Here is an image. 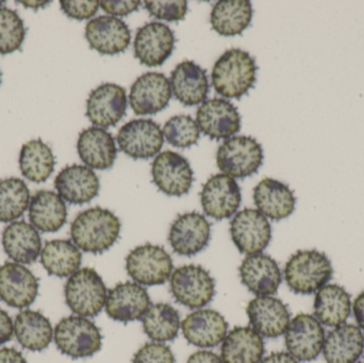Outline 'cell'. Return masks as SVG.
I'll return each mask as SVG.
<instances>
[{
	"instance_id": "11a10c76",
	"label": "cell",
	"mask_w": 364,
	"mask_h": 363,
	"mask_svg": "<svg viewBox=\"0 0 364 363\" xmlns=\"http://www.w3.org/2000/svg\"><path fill=\"white\" fill-rule=\"evenodd\" d=\"M355 363H363V362H355Z\"/></svg>"
},
{
	"instance_id": "603a6c76",
	"label": "cell",
	"mask_w": 364,
	"mask_h": 363,
	"mask_svg": "<svg viewBox=\"0 0 364 363\" xmlns=\"http://www.w3.org/2000/svg\"><path fill=\"white\" fill-rule=\"evenodd\" d=\"M186 340L197 347H218L224 341L228 323L220 313L211 309H199L186 315L181 323Z\"/></svg>"
},
{
	"instance_id": "d6986e66",
	"label": "cell",
	"mask_w": 364,
	"mask_h": 363,
	"mask_svg": "<svg viewBox=\"0 0 364 363\" xmlns=\"http://www.w3.org/2000/svg\"><path fill=\"white\" fill-rule=\"evenodd\" d=\"M210 236L209 222L203 215L194 211L177 217L171 226L168 241L175 253L191 257L207 247Z\"/></svg>"
},
{
	"instance_id": "ab89813d",
	"label": "cell",
	"mask_w": 364,
	"mask_h": 363,
	"mask_svg": "<svg viewBox=\"0 0 364 363\" xmlns=\"http://www.w3.org/2000/svg\"><path fill=\"white\" fill-rule=\"evenodd\" d=\"M26 38L23 19L15 11L0 6V55L18 50Z\"/></svg>"
},
{
	"instance_id": "f1b7e54d",
	"label": "cell",
	"mask_w": 364,
	"mask_h": 363,
	"mask_svg": "<svg viewBox=\"0 0 364 363\" xmlns=\"http://www.w3.org/2000/svg\"><path fill=\"white\" fill-rule=\"evenodd\" d=\"M6 255L19 264H31L42 253V240L36 228L25 221L13 222L2 232Z\"/></svg>"
},
{
	"instance_id": "d590c367",
	"label": "cell",
	"mask_w": 364,
	"mask_h": 363,
	"mask_svg": "<svg viewBox=\"0 0 364 363\" xmlns=\"http://www.w3.org/2000/svg\"><path fill=\"white\" fill-rule=\"evenodd\" d=\"M82 254L70 240H53L45 244L41 264L53 276L70 277L80 268Z\"/></svg>"
},
{
	"instance_id": "d6a6232c",
	"label": "cell",
	"mask_w": 364,
	"mask_h": 363,
	"mask_svg": "<svg viewBox=\"0 0 364 363\" xmlns=\"http://www.w3.org/2000/svg\"><path fill=\"white\" fill-rule=\"evenodd\" d=\"M314 307L316 319L322 325L338 327L346 324L350 318L352 302L343 287L329 283L316 292Z\"/></svg>"
},
{
	"instance_id": "ee69618b",
	"label": "cell",
	"mask_w": 364,
	"mask_h": 363,
	"mask_svg": "<svg viewBox=\"0 0 364 363\" xmlns=\"http://www.w3.org/2000/svg\"><path fill=\"white\" fill-rule=\"evenodd\" d=\"M62 11L68 15V17L77 21H85V19L91 18L97 13L100 6V1L98 0H61Z\"/></svg>"
},
{
	"instance_id": "8992f818",
	"label": "cell",
	"mask_w": 364,
	"mask_h": 363,
	"mask_svg": "<svg viewBox=\"0 0 364 363\" xmlns=\"http://www.w3.org/2000/svg\"><path fill=\"white\" fill-rule=\"evenodd\" d=\"M262 162V146L252 136L228 139L218 147L216 153L218 168L233 179H243L256 174Z\"/></svg>"
},
{
	"instance_id": "4fadbf2b",
	"label": "cell",
	"mask_w": 364,
	"mask_h": 363,
	"mask_svg": "<svg viewBox=\"0 0 364 363\" xmlns=\"http://www.w3.org/2000/svg\"><path fill=\"white\" fill-rule=\"evenodd\" d=\"M154 183L168 196H182L192 188L193 170L181 153L166 151L159 153L151 166Z\"/></svg>"
},
{
	"instance_id": "f5cc1de1",
	"label": "cell",
	"mask_w": 364,
	"mask_h": 363,
	"mask_svg": "<svg viewBox=\"0 0 364 363\" xmlns=\"http://www.w3.org/2000/svg\"><path fill=\"white\" fill-rule=\"evenodd\" d=\"M0 83H1V72H0Z\"/></svg>"
},
{
	"instance_id": "8d00e7d4",
	"label": "cell",
	"mask_w": 364,
	"mask_h": 363,
	"mask_svg": "<svg viewBox=\"0 0 364 363\" xmlns=\"http://www.w3.org/2000/svg\"><path fill=\"white\" fill-rule=\"evenodd\" d=\"M53 151L42 140H32L21 147L19 168L21 174L32 183H45L55 170Z\"/></svg>"
},
{
	"instance_id": "c3c4849f",
	"label": "cell",
	"mask_w": 364,
	"mask_h": 363,
	"mask_svg": "<svg viewBox=\"0 0 364 363\" xmlns=\"http://www.w3.org/2000/svg\"><path fill=\"white\" fill-rule=\"evenodd\" d=\"M0 363H27L21 352L13 347L0 349Z\"/></svg>"
},
{
	"instance_id": "5bb4252c",
	"label": "cell",
	"mask_w": 364,
	"mask_h": 363,
	"mask_svg": "<svg viewBox=\"0 0 364 363\" xmlns=\"http://www.w3.org/2000/svg\"><path fill=\"white\" fill-rule=\"evenodd\" d=\"M175 42L174 32L166 23H146L136 32L134 57L149 67L164 65L174 51Z\"/></svg>"
},
{
	"instance_id": "60d3db41",
	"label": "cell",
	"mask_w": 364,
	"mask_h": 363,
	"mask_svg": "<svg viewBox=\"0 0 364 363\" xmlns=\"http://www.w3.org/2000/svg\"><path fill=\"white\" fill-rule=\"evenodd\" d=\"M166 141L178 148H188L197 144L200 134L196 121L190 115H176L171 117L164 127Z\"/></svg>"
},
{
	"instance_id": "7a4b0ae2",
	"label": "cell",
	"mask_w": 364,
	"mask_h": 363,
	"mask_svg": "<svg viewBox=\"0 0 364 363\" xmlns=\"http://www.w3.org/2000/svg\"><path fill=\"white\" fill-rule=\"evenodd\" d=\"M258 66L247 51L230 48L225 51L212 70V85L218 95L228 99H240L252 87Z\"/></svg>"
},
{
	"instance_id": "7402d4cb",
	"label": "cell",
	"mask_w": 364,
	"mask_h": 363,
	"mask_svg": "<svg viewBox=\"0 0 364 363\" xmlns=\"http://www.w3.org/2000/svg\"><path fill=\"white\" fill-rule=\"evenodd\" d=\"M250 325L265 338H278L286 334L290 324V311L287 305L273 296H258L246 308Z\"/></svg>"
},
{
	"instance_id": "3957f363",
	"label": "cell",
	"mask_w": 364,
	"mask_h": 363,
	"mask_svg": "<svg viewBox=\"0 0 364 363\" xmlns=\"http://www.w3.org/2000/svg\"><path fill=\"white\" fill-rule=\"evenodd\" d=\"M331 260L316 249L299 251L291 256L284 266V279L291 291L296 294L318 292L333 278Z\"/></svg>"
},
{
	"instance_id": "ffe728a7",
	"label": "cell",
	"mask_w": 364,
	"mask_h": 363,
	"mask_svg": "<svg viewBox=\"0 0 364 363\" xmlns=\"http://www.w3.org/2000/svg\"><path fill=\"white\" fill-rule=\"evenodd\" d=\"M85 38L92 49L102 55H114L129 47L132 31L122 19L102 15L87 23Z\"/></svg>"
},
{
	"instance_id": "7c38bea8",
	"label": "cell",
	"mask_w": 364,
	"mask_h": 363,
	"mask_svg": "<svg viewBox=\"0 0 364 363\" xmlns=\"http://www.w3.org/2000/svg\"><path fill=\"white\" fill-rule=\"evenodd\" d=\"M241 200L239 185L232 177L226 174L210 177L201 190L200 202L203 212L218 221L232 217L239 209Z\"/></svg>"
},
{
	"instance_id": "30bf717a",
	"label": "cell",
	"mask_w": 364,
	"mask_h": 363,
	"mask_svg": "<svg viewBox=\"0 0 364 363\" xmlns=\"http://www.w3.org/2000/svg\"><path fill=\"white\" fill-rule=\"evenodd\" d=\"M117 140L119 149L132 159H149L161 151L164 136L153 119H140L125 124Z\"/></svg>"
},
{
	"instance_id": "db71d44e",
	"label": "cell",
	"mask_w": 364,
	"mask_h": 363,
	"mask_svg": "<svg viewBox=\"0 0 364 363\" xmlns=\"http://www.w3.org/2000/svg\"><path fill=\"white\" fill-rule=\"evenodd\" d=\"M4 4V1H0V4Z\"/></svg>"
},
{
	"instance_id": "f546056e",
	"label": "cell",
	"mask_w": 364,
	"mask_h": 363,
	"mask_svg": "<svg viewBox=\"0 0 364 363\" xmlns=\"http://www.w3.org/2000/svg\"><path fill=\"white\" fill-rule=\"evenodd\" d=\"M364 335L358 326L343 324L325 337L323 355L327 363H355L363 355Z\"/></svg>"
},
{
	"instance_id": "74e56055",
	"label": "cell",
	"mask_w": 364,
	"mask_h": 363,
	"mask_svg": "<svg viewBox=\"0 0 364 363\" xmlns=\"http://www.w3.org/2000/svg\"><path fill=\"white\" fill-rule=\"evenodd\" d=\"M145 334L155 342H168L174 340L181 328L179 313L166 303L151 305L142 318Z\"/></svg>"
},
{
	"instance_id": "4dcf8cb0",
	"label": "cell",
	"mask_w": 364,
	"mask_h": 363,
	"mask_svg": "<svg viewBox=\"0 0 364 363\" xmlns=\"http://www.w3.org/2000/svg\"><path fill=\"white\" fill-rule=\"evenodd\" d=\"M264 355L262 337L250 327L233 328L223 341L220 358L224 363H260Z\"/></svg>"
},
{
	"instance_id": "7dc6e473",
	"label": "cell",
	"mask_w": 364,
	"mask_h": 363,
	"mask_svg": "<svg viewBox=\"0 0 364 363\" xmlns=\"http://www.w3.org/2000/svg\"><path fill=\"white\" fill-rule=\"evenodd\" d=\"M186 363H224L213 352L199 351L190 356Z\"/></svg>"
},
{
	"instance_id": "7bdbcfd3",
	"label": "cell",
	"mask_w": 364,
	"mask_h": 363,
	"mask_svg": "<svg viewBox=\"0 0 364 363\" xmlns=\"http://www.w3.org/2000/svg\"><path fill=\"white\" fill-rule=\"evenodd\" d=\"M132 363H175V356L168 345L146 343L136 352Z\"/></svg>"
},
{
	"instance_id": "f907efd6",
	"label": "cell",
	"mask_w": 364,
	"mask_h": 363,
	"mask_svg": "<svg viewBox=\"0 0 364 363\" xmlns=\"http://www.w3.org/2000/svg\"><path fill=\"white\" fill-rule=\"evenodd\" d=\"M260 363H299V360L295 359L291 354L286 352H278L261 360Z\"/></svg>"
},
{
	"instance_id": "f6af8a7d",
	"label": "cell",
	"mask_w": 364,
	"mask_h": 363,
	"mask_svg": "<svg viewBox=\"0 0 364 363\" xmlns=\"http://www.w3.org/2000/svg\"><path fill=\"white\" fill-rule=\"evenodd\" d=\"M141 1L136 0H128V1H109V0H102L100 1V6L105 12L108 14H112V16H127L128 14H132V12H136L139 10Z\"/></svg>"
},
{
	"instance_id": "816d5d0a",
	"label": "cell",
	"mask_w": 364,
	"mask_h": 363,
	"mask_svg": "<svg viewBox=\"0 0 364 363\" xmlns=\"http://www.w3.org/2000/svg\"><path fill=\"white\" fill-rule=\"evenodd\" d=\"M19 4H23L27 8L38 9L41 6H45L46 4H50V1H18Z\"/></svg>"
},
{
	"instance_id": "2e32d148",
	"label": "cell",
	"mask_w": 364,
	"mask_h": 363,
	"mask_svg": "<svg viewBox=\"0 0 364 363\" xmlns=\"http://www.w3.org/2000/svg\"><path fill=\"white\" fill-rule=\"evenodd\" d=\"M125 87L115 83H102L91 92L87 100V117L96 127L115 126L126 114Z\"/></svg>"
},
{
	"instance_id": "8fae6325",
	"label": "cell",
	"mask_w": 364,
	"mask_h": 363,
	"mask_svg": "<svg viewBox=\"0 0 364 363\" xmlns=\"http://www.w3.org/2000/svg\"><path fill=\"white\" fill-rule=\"evenodd\" d=\"M325 330L314 315L299 313L293 318L286 332V347L299 362H312L322 353Z\"/></svg>"
},
{
	"instance_id": "1f68e13d",
	"label": "cell",
	"mask_w": 364,
	"mask_h": 363,
	"mask_svg": "<svg viewBox=\"0 0 364 363\" xmlns=\"http://www.w3.org/2000/svg\"><path fill=\"white\" fill-rule=\"evenodd\" d=\"M68 219V208L59 194L47 190L36 192L29 204L32 226L42 232H57Z\"/></svg>"
},
{
	"instance_id": "277c9868",
	"label": "cell",
	"mask_w": 364,
	"mask_h": 363,
	"mask_svg": "<svg viewBox=\"0 0 364 363\" xmlns=\"http://www.w3.org/2000/svg\"><path fill=\"white\" fill-rule=\"evenodd\" d=\"M64 296L73 313L83 318H93L106 306L108 290L94 269L83 268L70 276L64 287Z\"/></svg>"
},
{
	"instance_id": "681fc988",
	"label": "cell",
	"mask_w": 364,
	"mask_h": 363,
	"mask_svg": "<svg viewBox=\"0 0 364 363\" xmlns=\"http://www.w3.org/2000/svg\"><path fill=\"white\" fill-rule=\"evenodd\" d=\"M353 310H354L355 319L359 328L364 332V291L361 292L354 300Z\"/></svg>"
},
{
	"instance_id": "cb8c5ba5",
	"label": "cell",
	"mask_w": 364,
	"mask_h": 363,
	"mask_svg": "<svg viewBox=\"0 0 364 363\" xmlns=\"http://www.w3.org/2000/svg\"><path fill=\"white\" fill-rule=\"evenodd\" d=\"M242 283L258 296H271L278 291L282 281L277 262L264 254L244 258L239 268Z\"/></svg>"
},
{
	"instance_id": "f35d334b",
	"label": "cell",
	"mask_w": 364,
	"mask_h": 363,
	"mask_svg": "<svg viewBox=\"0 0 364 363\" xmlns=\"http://www.w3.org/2000/svg\"><path fill=\"white\" fill-rule=\"evenodd\" d=\"M30 200L25 181L15 177L0 180V223L19 219L29 207Z\"/></svg>"
},
{
	"instance_id": "ac0fdd59",
	"label": "cell",
	"mask_w": 364,
	"mask_h": 363,
	"mask_svg": "<svg viewBox=\"0 0 364 363\" xmlns=\"http://www.w3.org/2000/svg\"><path fill=\"white\" fill-rule=\"evenodd\" d=\"M38 281L23 264L6 262L0 266V300L13 308L23 309L38 296Z\"/></svg>"
},
{
	"instance_id": "484cf974",
	"label": "cell",
	"mask_w": 364,
	"mask_h": 363,
	"mask_svg": "<svg viewBox=\"0 0 364 363\" xmlns=\"http://www.w3.org/2000/svg\"><path fill=\"white\" fill-rule=\"evenodd\" d=\"M171 87L175 98L183 106H197L209 94L207 72L195 62H181L171 74Z\"/></svg>"
},
{
	"instance_id": "836d02e7",
	"label": "cell",
	"mask_w": 364,
	"mask_h": 363,
	"mask_svg": "<svg viewBox=\"0 0 364 363\" xmlns=\"http://www.w3.org/2000/svg\"><path fill=\"white\" fill-rule=\"evenodd\" d=\"M14 334L23 349L42 352L49 347L53 338L50 321L38 311L23 310L16 315Z\"/></svg>"
},
{
	"instance_id": "6da1fadb",
	"label": "cell",
	"mask_w": 364,
	"mask_h": 363,
	"mask_svg": "<svg viewBox=\"0 0 364 363\" xmlns=\"http://www.w3.org/2000/svg\"><path fill=\"white\" fill-rule=\"evenodd\" d=\"M121 221L108 209L90 208L77 215L70 226L73 242L85 253L102 254L117 242Z\"/></svg>"
},
{
	"instance_id": "ba28073f",
	"label": "cell",
	"mask_w": 364,
	"mask_h": 363,
	"mask_svg": "<svg viewBox=\"0 0 364 363\" xmlns=\"http://www.w3.org/2000/svg\"><path fill=\"white\" fill-rule=\"evenodd\" d=\"M171 292L177 303L191 309L207 306L215 294V281L200 266H183L176 269L170 278Z\"/></svg>"
},
{
	"instance_id": "9a60e30c",
	"label": "cell",
	"mask_w": 364,
	"mask_h": 363,
	"mask_svg": "<svg viewBox=\"0 0 364 363\" xmlns=\"http://www.w3.org/2000/svg\"><path fill=\"white\" fill-rule=\"evenodd\" d=\"M172 98V87L166 75L145 72L139 77L129 94L130 107L134 114L154 115L168 107Z\"/></svg>"
},
{
	"instance_id": "d4e9b609",
	"label": "cell",
	"mask_w": 364,
	"mask_h": 363,
	"mask_svg": "<svg viewBox=\"0 0 364 363\" xmlns=\"http://www.w3.org/2000/svg\"><path fill=\"white\" fill-rule=\"evenodd\" d=\"M55 188L62 200L73 205H83L98 195L100 179L92 168L74 164L58 174Z\"/></svg>"
},
{
	"instance_id": "52a82bcc",
	"label": "cell",
	"mask_w": 364,
	"mask_h": 363,
	"mask_svg": "<svg viewBox=\"0 0 364 363\" xmlns=\"http://www.w3.org/2000/svg\"><path fill=\"white\" fill-rule=\"evenodd\" d=\"M173 260L170 254L159 245H141L126 258L128 275L141 286H159L172 276Z\"/></svg>"
},
{
	"instance_id": "e0dca14e",
	"label": "cell",
	"mask_w": 364,
	"mask_h": 363,
	"mask_svg": "<svg viewBox=\"0 0 364 363\" xmlns=\"http://www.w3.org/2000/svg\"><path fill=\"white\" fill-rule=\"evenodd\" d=\"M199 129L211 140L230 138L241 129V117L229 100L212 98L203 102L196 112Z\"/></svg>"
},
{
	"instance_id": "e575fe53",
	"label": "cell",
	"mask_w": 364,
	"mask_h": 363,
	"mask_svg": "<svg viewBox=\"0 0 364 363\" xmlns=\"http://www.w3.org/2000/svg\"><path fill=\"white\" fill-rule=\"evenodd\" d=\"M252 6L248 0H220L214 4L210 23L223 36L241 34L252 23Z\"/></svg>"
},
{
	"instance_id": "44dd1931",
	"label": "cell",
	"mask_w": 364,
	"mask_h": 363,
	"mask_svg": "<svg viewBox=\"0 0 364 363\" xmlns=\"http://www.w3.org/2000/svg\"><path fill=\"white\" fill-rule=\"evenodd\" d=\"M149 292L136 283H117L108 292L106 313L114 321L128 322L142 319L151 307Z\"/></svg>"
},
{
	"instance_id": "4316f807",
	"label": "cell",
	"mask_w": 364,
	"mask_h": 363,
	"mask_svg": "<svg viewBox=\"0 0 364 363\" xmlns=\"http://www.w3.org/2000/svg\"><path fill=\"white\" fill-rule=\"evenodd\" d=\"M77 149L81 161L87 168L108 170L117 160L114 138L102 128L90 127L79 134Z\"/></svg>"
},
{
	"instance_id": "9c48e42d",
	"label": "cell",
	"mask_w": 364,
	"mask_h": 363,
	"mask_svg": "<svg viewBox=\"0 0 364 363\" xmlns=\"http://www.w3.org/2000/svg\"><path fill=\"white\" fill-rule=\"evenodd\" d=\"M230 234L240 253L256 255L262 253L271 242V224L260 211L246 208L231 221Z\"/></svg>"
},
{
	"instance_id": "5b68a950",
	"label": "cell",
	"mask_w": 364,
	"mask_h": 363,
	"mask_svg": "<svg viewBox=\"0 0 364 363\" xmlns=\"http://www.w3.org/2000/svg\"><path fill=\"white\" fill-rule=\"evenodd\" d=\"M53 338L58 350L73 359L92 357L102 347L100 328L80 315L62 319L55 326Z\"/></svg>"
},
{
	"instance_id": "bcb514c9",
	"label": "cell",
	"mask_w": 364,
	"mask_h": 363,
	"mask_svg": "<svg viewBox=\"0 0 364 363\" xmlns=\"http://www.w3.org/2000/svg\"><path fill=\"white\" fill-rule=\"evenodd\" d=\"M14 332L12 319L8 313L0 309V345H4L12 339Z\"/></svg>"
},
{
	"instance_id": "b9f144b4",
	"label": "cell",
	"mask_w": 364,
	"mask_h": 363,
	"mask_svg": "<svg viewBox=\"0 0 364 363\" xmlns=\"http://www.w3.org/2000/svg\"><path fill=\"white\" fill-rule=\"evenodd\" d=\"M145 9L149 11L151 16L166 21H179L184 19L188 12V1L186 0H146L144 1Z\"/></svg>"
},
{
	"instance_id": "83f0119b",
	"label": "cell",
	"mask_w": 364,
	"mask_h": 363,
	"mask_svg": "<svg viewBox=\"0 0 364 363\" xmlns=\"http://www.w3.org/2000/svg\"><path fill=\"white\" fill-rule=\"evenodd\" d=\"M254 202L265 217L280 221L292 215L296 198L292 190L282 181L264 178L254 189Z\"/></svg>"
}]
</instances>
